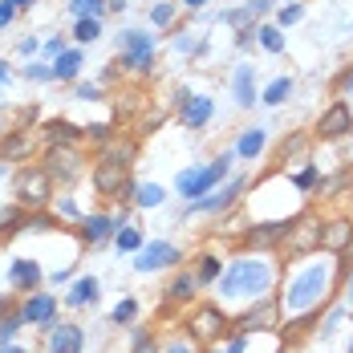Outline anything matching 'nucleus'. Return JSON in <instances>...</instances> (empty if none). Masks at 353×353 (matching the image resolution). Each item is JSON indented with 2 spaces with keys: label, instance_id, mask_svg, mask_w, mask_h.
<instances>
[{
  "label": "nucleus",
  "instance_id": "nucleus-1",
  "mask_svg": "<svg viewBox=\"0 0 353 353\" xmlns=\"http://www.w3.org/2000/svg\"><path fill=\"white\" fill-rule=\"evenodd\" d=\"M333 281H337V268H333V264L305 268L301 276H292L288 288H284L281 313H288V317H296V313H321V305H325L329 292H333Z\"/></svg>",
  "mask_w": 353,
  "mask_h": 353
},
{
  "label": "nucleus",
  "instance_id": "nucleus-2",
  "mask_svg": "<svg viewBox=\"0 0 353 353\" xmlns=\"http://www.w3.org/2000/svg\"><path fill=\"white\" fill-rule=\"evenodd\" d=\"M219 292L228 301H244V296H268L272 284H276V268L268 260H256V256H240L232 260L223 272H219Z\"/></svg>",
  "mask_w": 353,
  "mask_h": 353
},
{
  "label": "nucleus",
  "instance_id": "nucleus-3",
  "mask_svg": "<svg viewBox=\"0 0 353 353\" xmlns=\"http://www.w3.org/2000/svg\"><path fill=\"white\" fill-rule=\"evenodd\" d=\"M232 163H236V146H232V150H223L219 159H212L208 167H191V171H179V179H175L179 195H183L187 203H191V199H203L208 191H215V187L228 179Z\"/></svg>",
  "mask_w": 353,
  "mask_h": 353
},
{
  "label": "nucleus",
  "instance_id": "nucleus-4",
  "mask_svg": "<svg viewBox=\"0 0 353 353\" xmlns=\"http://www.w3.org/2000/svg\"><path fill=\"white\" fill-rule=\"evenodd\" d=\"M53 195V179L45 175V167H21L17 171V208L41 212Z\"/></svg>",
  "mask_w": 353,
  "mask_h": 353
},
{
  "label": "nucleus",
  "instance_id": "nucleus-5",
  "mask_svg": "<svg viewBox=\"0 0 353 353\" xmlns=\"http://www.w3.org/2000/svg\"><path fill=\"white\" fill-rule=\"evenodd\" d=\"M118 53H122L126 70H134V73H150L154 70V37L142 33V29H126V33H118Z\"/></svg>",
  "mask_w": 353,
  "mask_h": 353
},
{
  "label": "nucleus",
  "instance_id": "nucleus-6",
  "mask_svg": "<svg viewBox=\"0 0 353 353\" xmlns=\"http://www.w3.org/2000/svg\"><path fill=\"white\" fill-rule=\"evenodd\" d=\"M321 236H325V223H317V215H296L284 236V248H288V256H309L321 248Z\"/></svg>",
  "mask_w": 353,
  "mask_h": 353
},
{
  "label": "nucleus",
  "instance_id": "nucleus-7",
  "mask_svg": "<svg viewBox=\"0 0 353 353\" xmlns=\"http://www.w3.org/2000/svg\"><path fill=\"white\" fill-rule=\"evenodd\" d=\"M248 179H232V183H223V187H215V191H208L203 199H191L187 208H183V215H215V212H228L236 199H240V191H244Z\"/></svg>",
  "mask_w": 353,
  "mask_h": 353
},
{
  "label": "nucleus",
  "instance_id": "nucleus-8",
  "mask_svg": "<svg viewBox=\"0 0 353 353\" xmlns=\"http://www.w3.org/2000/svg\"><path fill=\"white\" fill-rule=\"evenodd\" d=\"M45 175L53 179V183H61V187H70L73 179L81 175V154L73 150V146H49L45 150Z\"/></svg>",
  "mask_w": 353,
  "mask_h": 353
},
{
  "label": "nucleus",
  "instance_id": "nucleus-9",
  "mask_svg": "<svg viewBox=\"0 0 353 353\" xmlns=\"http://www.w3.org/2000/svg\"><path fill=\"white\" fill-rule=\"evenodd\" d=\"M94 187L102 195H110V199H130L139 183L126 175V167H118V163H98L94 167Z\"/></svg>",
  "mask_w": 353,
  "mask_h": 353
},
{
  "label": "nucleus",
  "instance_id": "nucleus-10",
  "mask_svg": "<svg viewBox=\"0 0 353 353\" xmlns=\"http://www.w3.org/2000/svg\"><path fill=\"white\" fill-rule=\"evenodd\" d=\"M179 260H183V252H179L175 244H167V240H150V244L139 248L134 268H139V272H159V268H175Z\"/></svg>",
  "mask_w": 353,
  "mask_h": 353
},
{
  "label": "nucleus",
  "instance_id": "nucleus-11",
  "mask_svg": "<svg viewBox=\"0 0 353 353\" xmlns=\"http://www.w3.org/2000/svg\"><path fill=\"white\" fill-rule=\"evenodd\" d=\"M317 139H321V142L353 139V114H350V106H345V102H337V106H329L325 114H321Z\"/></svg>",
  "mask_w": 353,
  "mask_h": 353
},
{
  "label": "nucleus",
  "instance_id": "nucleus-12",
  "mask_svg": "<svg viewBox=\"0 0 353 353\" xmlns=\"http://www.w3.org/2000/svg\"><path fill=\"white\" fill-rule=\"evenodd\" d=\"M21 317H25V325L53 329V325H57V296H49V292H33V296H25Z\"/></svg>",
  "mask_w": 353,
  "mask_h": 353
},
{
  "label": "nucleus",
  "instance_id": "nucleus-13",
  "mask_svg": "<svg viewBox=\"0 0 353 353\" xmlns=\"http://www.w3.org/2000/svg\"><path fill=\"white\" fill-rule=\"evenodd\" d=\"M179 102H183V110H179V122H183L187 130H203V126L212 122L215 102L208 98V94H183Z\"/></svg>",
  "mask_w": 353,
  "mask_h": 353
},
{
  "label": "nucleus",
  "instance_id": "nucleus-14",
  "mask_svg": "<svg viewBox=\"0 0 353 353\" xmlns=\"http://www.w3.org/2000/svg\"><path fill=\"white\" fill-rule=\"evenodd\" d=\"M126 219H114V215H85L81 219V228H77V236H81V244H106L118 236V228H122Z\"/></svg>",
  "mask_w": 353,
  "mask_h": 353
},
{
  "label": "nucleus",
  "instance_id": "nucleus-15",
  "mask_svg": "<svg viewBox=\"0 0 353 353\" xmlns=\"http://www.w3.org/2000/svg\"><path fill=\"white\" fill-rule=\"evenodd\" d=\"M81 350H85V333H81V325L61 321V325L49 329V353H81Z\"/></svg>",
  "mask_w": 353,
  "mask_h": 353
},
{
  "label": "nucleus",
  "instance_id": "nucleus-16",
  "mask_svg": "<svg viewBox=\"0 0 353 353\" xmlns=\"http://www.w3.org/2000/svg\"><path fill=\"white\" fill-rule=\"evenodd\" d=\"M223 313L215 309V305H203L195 317H191V337H199V341H215L219 333H223Z\"/></svg>",
  "mask_w": 353,
  "mask_h": 353
},
{
  "label": "nucleus",
  "instance_id": "nucleus-17",
  "mask_svg": "<svg viewBox=\"0 0 353 353\" xmlns=\"http://www.w3.org/2000/svg\"><path fill=\"white\" fill-rule=\"evenodd\" d=\"M232 94H236V106L240 110L256 106V65H236L232 70Z\"/></svg>",
  "mask_w": 353,
  "mask_h": 353
},
{
  "label": "nucleus",
  "instance_id": "nucleus-18",
  "mask_svg": "<svg viewBox=\"0 0 353 353\" xmlns=\"http://www.w3.org/2000/svg\"><path fill=\"white\" fill-rule=\"evenodd\" d=\"M288 228H292V219H281V223H260V228L244 232V244H248V248H272V244H284Z\"/></svg>",
  "mask_w": 353,
  "mask_h": 353
},
{
  "label": "nucleus",
  "instance_id": "nucleus-19",
  "mask_svg": "<svg viewBox=\"0 0 353 353\" xmlns=\"http://www.w3.org/2000/svg\"><path fill=\"white\" fill-rule=\"evenodd\" d=\"M8 281H12V288H21V292H33L37 284H41V264L29 260V256H17L12 268H8Z\"/></svg>",
  "mask_w": 353,
  "mask_h": 353
},
{
  "label": "nucleus",
  "instance_id": "nucleus-20",
  "mask_svg": "<svg viewBox=\"0 0 353 353\" xmlns=\"http://www.w3.org/2000/svg\"><path fill=\"white\" fill-rule=\"evenodd\" d=\"M49 65H53V81H77V77H81V65H85V53L73 45L61 57H53Z\"/></svg>",
  "mask_w": 353,
  "mask_h": 353
},
{
  "label": "nucleus",
  "instance_id": "nucleus-21",
  "mask_svg": "<svg viewBox=\"0 0 353 353\" xmlns=\"http://www.w3.org/2000/svg\"><path fill=\"white\" fill-rule=\"evenodd\" d=\"M41 139L49 142V146H73L77 139H85V130L73 126V122H65V118H57V122H49V126L41 130Z\"/></svg>",
  "mask_w": 353,
  "mask_h": 353
},
{
  "label": "nucleus",
  "instance_id": "nucleus-22",
  "mask_svg": "<svg viewBox=\"0 0 353 353\" xmlns=\"http://www.w3.org/2000/svg\"><path fill=\"white\" fill-rule=\"evenodd\" d=\"M264 146H268V130L264 126H248V130H240V139H236V159H256Z\"/></svg>",
  "mask_w": 353,
  "mask_h": 353
},
{
  "label": "nucleus",
  "instance_id": "nucleus-23",
  "mask_svg": "<svg viewBox=\"0 0 353 353\" xmlns=\"http://www.w3.org/2000/svg\"><path fill=\"white\" fill-rule=\"evenodd\" d=\"M33 146H37V139L29 134V130H12L8 139L0 142V159H8V163H12V159H29Z\"/></svg>",
  "mask_w": 353,
  "mask_h": 353
},
{
  "label": "nucleus",
  "instance_id": "nucleus-24",
  "mask_svg": "<svg viewBox=\"0 0 353 353\" xmlns=\"http://www.w3.org/2000/svg\"><path fill=\"white\" fill-rule=\"evenodd\" d=\"M276 313H281V305H272V301H264L260 309H248L244 317H240V333H252V329H272Z\"/></svg>",
  "mask_w": 353,
  "mask_h": 353
},
{
  "label": "nucleus",
  "instance_id": "nucleus-25",
  "mask_svg": "<svg viewBox=\"0 0 353 353\" xmlns=\"http://www.w3.org/2000/svg\"><path fill=\"white\" fill-rule=\"evenodd\" d=\"M98 292H102L98 276H81V281L65 292V305H73V309H81V305H98Z\"/></svg>",
  "mask_w": 353,
  "mask_h": 353
},
{
  "label": "nucleus",
  "instance_id": "nucleus-26",
  "mask_svg": "<svg viewBox=\"0 0 353 353\" xmlns=\"http://www.w3.org/2000/svg\"><path fill=\"white\" fill-rule=\"evenodd\" d=\"M134 142L130 139H110V142H102V163H118V167H126L130 171V163H134Z\"/></svg>",
  "mask_w": 353,
  "mask_h": 353
},
{
  "label": "nucleus",
  "instance_id": "nucleus-27",
  "mask_svg": "<svg viewBox=\"0 0 353 353\" xmlns=\"http://www.w3.org/2000/svg\"><path fill=\"white\" fill-rule=\"evenodd\" d=\"M353 240V223L350 219H333L329 228H325V236H321V248H329V252H345Z\"/></svg>",
  "mask_w": 353,
  "mask_h": 353
},
{
  "label": "nucleus",
  "instance_id": "nucleus-28",
  "mask_svg": "<svg viewBox=\"0 0 353 353\" xmlns=\"http://www.w3.org/2000/svg\"><path fill=\"white\" fill-rule=\"evenodd\" d=\"M195 288H199L195 272H179L175 281L167 284V301L171 305H187V301H195Z\"/></svg>",
  "mask_w": 353,
  "mask_h": 353
},
{
  "label": "nucleus",
  "instance_id": "nucleus-29",
  "mask_svg": "<svg viewBox=\"0 0 353 353\" xmlns=\"http://www.w3.org/2000/svg\"><path fill=\"white\" fill-rule=\"evenodd\" d=\"M163 199H167V191H163L159 183H139V187H134V195H130V203H134V208H159Z\"/></svg>",
  "mask_w": 353,
  "mask_h": 353
},
{
  "label": "nucleus",
  "instance_id": "nucleus-30",
  "mask_svg": "<svg viewBox=\"0 0 353 353\" xmlns=\"http://www.w3.org/2000/svg\"><path fill=\"white\" fill-rule=\"evenodd\" d=\"M292 90H296V85H292V77H276V81L260 94V102H264V106H281V102L292 98Z\"/></svg>",
  "mask_w": 353,
  "mask_h": 353
},
{
  "label": "nucleus",
  "instance_id": "nucleus-31",
  "mask_svg": "<svg viewBox=\"0 0 353 353\" xmlns=\"http://www.w3.org/2000/svg\"><path fill=\"white\" fill-rule=\"evenodd\" d=\"M219 272H223V260H219V256H212V252L199 256V264H195V281L199 284H215L219 281Z\"/></svg>",
  "mask_w": 353,
  "mask_h": 353
},
{
  "label": "nucleus",
  "instance_id": "nucleus-32",
  "mask_svg": "<svg viewBox=\"0 0 353 353\" xmlns=\"http://www.w3.org/2000/svg\"><path fill=\"white\" fill-rule=\"evenodd\" d=\"M102 37V17H81L77 25H73V41L77 45H90V41H98Z\"/></svg>",
  "mask_w": 353,
  "mask_h": 353
},
{
  "label": "nucleus",
  "instance_id": "nucleus-33",
  "mask_svg": "<svg viewBox=\"0 0 353 353\" xmlns=\"http://www.w3.org/2000/svg\"><path fill=\"white\" fill-rule=\"evenodd\" d=\"M106 0H70V17L81 21V17H106Z\"/></svg>",
  "mask_w": 353,
  "mask_h": 353
},
{
  "label": "nucleus",
  "instance_id": "nucleus-34",
  "mask_svg": "<svg viewBox=\"0 0 353 353\" xmlns=\"http://www.w3.org/2000/svg\"><path fill=\"white\" fill-rule=\"evenodd\" d=\"M256 41H260L268 53H284V33H281V25H260V29H256Z\"/></svg>",
  "mask_w": 353,
  "mask_h": 353
},
{
  "label": "nucleus",
  "instance_id": "nucleus-35",
  "mask_svg": "<svg viewBox=\"0 0 353 353\" xmlns=\"http://www.w3.org/2000/svg\"><path fill=\"white\" fill-rule=\"evenodd\" d=\"M114 244H118V252H139L142 248V232L134 228V223H122L118 236H114Z\"/></svg>",
  "mask_w": 353,
  "mask_h": 353
},
{
  "label": "nucleus",
  "instance_id": "nucleus-36",
  "mask_svg": "<svg viewBox=\"0 0 353 353\" xmlns=\"http://www.w3.org/2000/svg\"><path fill=\"white\" fill-rule=\"evenodd\" d=\"M134 317H139V301H130V296H126V301H118V305H114L110 325H130Z\"/></svg>",
  "mask_w": 353,
  "mask_h": 353
},
{
  "label": "nucleus",
  "instance_id": "nucleus-37",
  "mask_svg": "<svg viewBox=\"0 0 353 353\" xmlns=\"http://www.w3.org/2000/svg\"><path fill=\"white\" fill-rule=\"evenodd\" d=\"M150 21H154L159 29H171V25H175V4H171V0H159V4L150 8Z\"/></svg>",
  "mask_w": 353,
  "mask_h": 353
},
{
  "label": "nucleus",
  "instance_id": "nucleus-38",
  "mask_svg": "<svg viewBox=\"0 0 353 353\" xmlns=\"http://www.w3.org/2000/svg\"><path fill=\"white\" fill-rule=\"evenodd\" d=\"M21 325H25L21 309H17V313H4V317H0V345H8V341L17 337V329H21Z\"/></svg>",
  "mask_w": 353,
  "mask_h": 353
},
{
  "label": "nucleus",
  "instance_id": "nucleus-39",
  "mask_svg": "<svg viewBox=\"0 0 353 353\" xmlns=\"http://www.w3.org/2000/svg\"><path fill=\"white\" fill-rule=\"evenodd\" d=\"M292 183H296V191H313V187L321 183V167H317V163H309L305 171H296V175H292Z\"/></svg>",
  "mask_w": 353,
  "mask_h": 353
},
{
  "label": "nucleus",
  "instance_id": "nucleus-40",
  "mask_svg": "<svg viewBox=\"0 0 353 353\" xmlns=\"http://www.w3.org/2000/svg\"><path fill=\"white\" fill-rule=\"evenodd\" d=\"M305 17V4H281L276 8V25H296Z\"/></svg>",
  "mask_w": 353,
  "mask_h": 353
},
{
  "label": "nucleus",
  "instance_id": "nucleus-41",
  "mask_svg": "<svg viewBox=\"0 0 353 353\" xmlns=\"http://www.w3.org/2000/svg\"><path fill=\"white\" fill-rule=\"evenodd\" d=\"M73 98H77V102H102V85H94V81H77Z\"/></svg>",
  "mask_w": 353,
  "mask_h": 353
},
{
  "label": "nucleus",
  "instance_id": "nucleus-42",
  "mask_svg": "<svg viewBox=\"0 0 353 353\" xmlns=\"http://www.w3.org/2000/svg\"><path fill=\"white\" fill-rule=\"evenodd\" d=\"M25 77H29V81H53V65L33 61V65H25Z\"/></svg>",
  "mask_w": 353,
  "mask_h": 353
},
{
  "label": "nucleus",
  "instance_id": "nucleus-43",
  "mask_svg": "<svg viewBox=\"0 0 353 353\" xmlns=\"http://www.w3.org/2000/svg\"><path fill=\"white\" fill-rule=\"evenodd\" d=\"M65 49H70V45H65V37L57 33V37H49V41H45V45H41V53H45V57H49V61H53V57H61V53H65Z\"/></svg>",
  "mask_w": 353,
  "mask_h": 353
},
{
  "label": "nucleus",
  "instance_id": "nucleus-44",
  "mask_svg": "<svg viewBox=\"0 0 353 353\" xmlns=\"http://www.w3.org/2000/svg\"><path fill=\"white\" fill-rule=\"evenodd\" d=\"M134 353H159L154 337H150V333H134Z\"/></svg>",
  "mask_w": 353,
  "mask_h": 353
},
{
  "label": "nucleus",
  "instance_id": "nucleus-45",
  "mask_svg": "<svg viewBox=\"0 0 353 353\" xmlns=\"http://www.w3.org/2000/svg\"><path fill=\"white\" fill-rule=\"evenodd\" d=\"M17 12H21V8H17V4H12V0H0V29H8V25H12V17H17Z\"/></svg>",
  "mask_w": 353,
  "mask_h": 353
},
{
  "label": "nucleus",
  "instance_id": "nucleus-46",
  "mask_svg": "<svg viewBox=\"0 0 353 353\" xmlns=\"http://www.w3.org/2000/svg\"><path fill=\"white\" fill-rule=\"evenodd\" d=\"M337 94H341V98H350V94H353V65L337 77Z\"/></svg>",
  "mask_w": 353,
  "mask_h": 353
},
{
  "label": "nucleus",
  "instance_id": "nucleus-47",
  "mask_svg": "<svg viewBox=\"0 0 353 353\" xmlns=\"http://www.w3.org/2000/svg\"><path fill=\"white\" fill-rule=\"evenodd\" d=\"M53 212H57V215H65V219H77V215H81V212H77V203H73V199H61V203H57Z\"/></svg>",
  "mask_w": 353,
  "mask_h": 353
},
{
  "label": "nucleus",
  "instance_id": "nucleus-48",
  "mask_svg": "<svg viewBox=\"0 0 353 353\" xmlns=\"http://www.w3.org/2000/svg\"><path fill=\"white\" fill-rule=\"evenodd\" d=\"M244 345H248V333H236V337L228 341V353H244Z\"/></svg>",
  "mask_w": 353,
  "mask_h": 353
},
{
  "label": "nucleus",
  "instance_id": "nucleus-49",
  "mask_svg": "<svg viewBox=\"0 0 353 353\" xmlns=\"http://www.w3.org/2000/svg\"><path fill=\"white\" fill-rule=\"evenodd\" d=\"M37 49H41V41H37V37H25V41H21V53H25V57H33Z\"/></svg>",
  "mask_w": 353,
  "mask_h": 353
},
{
  "label": "nucleus",
  "instance_id": "nucleus-50",
  "mask_svg": "<svg viewBox=\"0 0 353 353\" xmlns=\"http://www.w3.org/2000/svg\"><path fill=\"white\" fill-rule=\"evenodd\" d=\"M301 146H305V139H292V142H284V146H281V159H288V154H296Z\"/></svg>",
  "mask_w": 353,
  "mask_h": 353
},
{
  "label": "nucleus",
  "instance_id": "nucleus-51",
  "mask_svg": "<svg viewBox=\"0 0 353 353\" xmlns=\"http://www.w3.org/2000/svg\"><path fill=\"white\" fill-rule=\"evenodd\" d=\"M248 8L252 12H268V8H276V0H248Z\"/></svg>",
  "mask_w": 353,
  "mask_h": 353
},
{
  "label": "nucleus",
  "instance_id": "nucleus-52",
  "mask_svg": "<svg viewBox=\"0 0 353 353\" xmlns=\"http://www.w3.org/2000/svg\"><path fill=\"white\" fill-rule=\"evenodd\" d=\"M345 268H353V240H350V248L341 252V272H345Z\"/></svg>",
  "mask_w": 353,
  "mask_h": 353
},
{
  "label": "nucleus",
  "instance_id": "nucleus-53",
  "mask_svg": "<svg viewBox=\"0 0 353 353\" xmlns=\"http://www.w3.org/2000/svg\"><path fill=\"white\" fill-rule=\"evenodd\" d=\"M341 317H345V313H333V317L325 321V333H333V329H337V325H341Z\"/></svg>",
  "mask_w": 353,
  "mask_h": 353
},
{
  "label": "nucleus",
  "instance_id": "nucleus-54",
  "mask_svg": "<svg viewBox=\"0 0 353 353\" xmlns=\"http://www.w3.org/2000/svg\"><path fill=\"white\" fill-rule=\"evenodd\" d=\"M106 8H110V12H122V8H126V0H106Z\"/></svg>",
  "mask_w": 353,
  "mask_h": 353
},
{
  "label": "nucleus",
  "instance_id": "nucleus-55",
  "mask_svg": "<svg viewBox=\"0 0 353 353\" xmlns=\"http://www.w3.org/2000/svg\"><path fill=\"white\" fill-rule=\"evenodd\" d=\"M8 73H12V70H8V61H0V85L8 81Z\"/></svg>",
  "mask_w": 353,
  "mask_h": 353
},
{
  "label": "nucleus",
  "instance_id": "nucleus-56",
  "mask_svg": "<svg viewBox=\"0 0 353 353\" xmlns=\"http://www.w3.org/2000/svg\"><path fill=\"white\" fill-rule=\"evenodd\" d=\"M12 4H17V8H21V12H25V8H33L37 0H12Z\"/></svg>",
  "mask_w": 353,
  "mask_h": 353
},
{
  "label": "nucleus",
  "instance_id": "nucleus-57",
  "mask_svg": "<svg viewBox=\"0 0 353 353\" xmlns=\"http://www.w3.org/2000/svg\"><path fill=\"white\" fill-rule=\"evenodd\" d=\"M0 353H25L21 345H0Z\"/></svg>",
  "mask_w": 353,
  "mask_h": 353
},
{
  "label": "nucleus",
  "instance_id": "nucleus-58",
  "mask_svg": "<svg viewBox=\"0 0 353 353\" xmlns=\"http://www.w3.org/2000/svg\"><path fill=\"white\" fill-rule=\"evenodd\" d=\"M183 4H187V8H203L208 0H183Z\"/></svg>",
  "mask_w": 353,
  "mask_h": 353
},
{
  "label": "nucleus",
  "instance_id": "nucleus-59",
  "mask_svg": "<svg viewBox=\"0 0 353 353\" xmlns=\"http://www.w3.org/2000/svg\"><path fill=\"white\" fill-rule=\"evenodd\" d=\"M167 353H191V350H187V345H171Z\"/></svg>",
  "mask_w": 353,
  "mask_h": 353
},
{
  "label": "nucleus",
  "instance_id": "nucleus-60",
  "mask_svg": "<svg viewBox=\"0 0 353 353\" xmlns=\"http://www.w3.org/2000/svg\"><path fill=\"white\" fill-rule=\"evenodd\" d=\"M350 353H353V345H350Z\"/></svg>",
  "mask_w": 353,
  "mask_h": 353
}]
</instances>
